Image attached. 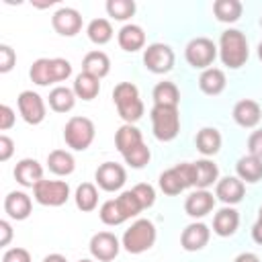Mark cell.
<instances>
[{
    "mask_svg": "<svg viewBox=\"0 0 262 262\" xmlns=\"http://www.w3.org/2000/svg\"><path fill=\"white\" fill-rule=\"evenodd\" d=\"M219 57L223 66H227L229 70H239L250 57L246 35L237 29L223 31L219 37Z\"/></svg>",
    "mask_w": 262,
    "mask_h": 262,
    "instance_id": "1",
    "label": "cell"
},
{
    "mask_svg": "<svg viewBox=\"0 0 262 262\" xmlns=\"http://www.w3.org/2000/svg\"><path fill=\"white\" fill-rule=\"evenodd\" d=\"M113 102L121 115V119L129 125H133L135 121H139L143 117V100L139 98V90L135 84L131 82H119L113 90Z\"/></svg>",
    "mask_w": 262,
    "mask_h": 262,
    "instance_id": "2",
    "label": "cell"
},
{
    "mask_svg": "<svg viewBox=\"0 0 262 262\" xmlns=\"http://www.w3.org/2000/svg\"><path fill=\"white\" fill-rule=\"evenodd\" d=\"M156 225L149 219H137L129 229H125L121 246L129 254H143L156 244Z\"/></svg>",
    "mask_w": 262,
    "mask_h": 262,
    "instance_id": "3",
    "label": "cell"
},
{
    "mask_svg": "<svg viewBox=\"0 0 262 262\" xmlns=\"http://www.w3.org/2000/svg\"><path fill=\"white\" fill-rule=\"evenodd\" d=\"M151 131L158 141H172L180 133V115L176 106H158L154 104L149 111Z\"/></svg>",
    "mask_w": 262,
    "mask_h": 262,
    "instance_id": "4",
    "label": "cell"
},
{
    "mask_svg": "<svg viewBox=\"0 0 262 262\" xmlns=\"http://www.w3.org/2000/svg\"><path fill=\"white\" fill-rule=\"evenodd\" d=\"M96 135L94 123L88 117H72L63 127V141L74 151H84L92 145Z\"/></svg>",
    "mask_w": 262,
    "mask_h": 262,
    "instance_id": "5",
    "label": "cell"
},
{
    "mask_svg": "<svg viewBox=\"0 0 262 262\" xmlns=\"http://www.w3.org/2000/svg\"><path fill=\"white\" fill-rule=\"evenodd\" d=\"M217 53H219V47L207 37H194L184 47V57H186L188 66H192L194 70L211 68V63L215 61Z\"/></svg>",
    "mask_w": 262,
    "mask_h": 262,
    "instance_id": "6",
    "label": "cell"
},
{
    "mask_svg": "<svg viewBox=\"0 0 262 262\" xmlns=\"http://www.w3.org/2000/svg\"><path fill=\"white\" fill-rule=\"evenodd\" d=\"M33 196L39 205L45 207H61L70 199V186L63 180H41L33 188Z\"/></svg>",
    "mask_w": 262,
    "mask_h": 262,
    "instance_id": "7",
    "label": "cell"
},
{
    "mask_svg": "<svg viewBox=\"0 0 262 262\" xmlns=\"http://www.w3.org/2000/svg\"><path fill=\"white\" fill-rule=\"evenodd\" d=\"M143 66L151 74H168L174 68V51L166 43H151L143 51Z\"/></svg>",
    "mask_w": 262,
    "mask_h": 262,
    "instance_id": "8",
    "label": "cell"
},
{
    "mask_svg": "<svg viewBox=\"0 0 262 262\" xmlns=\"http://www.w3.org/2000/svg\"><path fill=\"white\" fill-rule=\"evenodd\" d=\"M16 104H18V113H20V117H23L25 123H29V125H39V123H43L47 111H45L43 98H41L37 92H33V90H23V92L18 94V98H16Z\"/></svg>",
    "mask_w": 262,
    "mask_h": 262,
    "instance_id": "9",
    "label": "cell"
},
{
    "mask_svg": "<svg viewBox=\"0 0 262 262\" xmlns=\"http://www.w3.org/2000/svg\"><path fill=\"white\" fill-rule=\"evenodd\" d=\"M88 248H90V254H92L94 260H98V262H111V260L117 258V254L121 250V242L111 231H98V233H94L90 237Z\"/></svg>",
    "mask_w": 262,
    "mask_h": 262,
    "instance_id": "10",
    "label": "cell"
},
{
    "mask_svg": "<svg viewBox=\"0 0 262 262\" xmlns=\"http://www.w3.org/2000/svg\"><path fill=\"white\" fill-rule=\"evenodd\" d=\"M94 180H96V184H98L102 190L115 192V190L123 188V184H125V180H127V172H125V168H123L121 164H117V162H104V164H100V166L96 168Z\"/></svg>",
    "mask_w": 262,
    "mask_h": 262,
    "instance_id": "11",
    "label": "cell"
},
{
    "mask_svg": "<svg viewBox=\"0 0 262 262\" xmlns=\"http://www.w3.org/2000/svg\"><path fill=\"white\" fill-rule=\"evenodd\" d=\"M51 27L61 37H74L82 29V14L72 6H61L51 16Z\"/></svg>",
    "mask_w": 262,
    "mask_h": 262,
    "instance_id": "12",
    "label": "cell"
},
{
    "mask_svg": "<svg viewBox=\"0 0 262 262\" xmlns=\"http://www.w3.org/2000/svg\"><path fill=\"white\" fill-rule=\"evenodd\" d=\"M209 237H211V229L205 223L194 221V223H190V225H186L182 229L180 246L186 252H199V250H203L209 244Z\"/></svg>",
    "mask_w": 262,
    "mask_h": 262,
    "instance_id": "13",
    "label": "cell"
},
{
    "mask_svg": "<svg viewBox=\"0 0 262 262\" xmlns=\"http://www.w3.org/2000/svg\"><path fill=\"white\" fill-rule=\"evenodd\" d=\"M213 207H215V196H213V192L201 190V188L192 190V192L186 196V201H184V211H186V215L192 217V219H201V217L209 215V213L213 211Z\"/></svg>",
    "mask_w": 262,
    "mask_h": 262,
    "instance_id": "14",
    "label": "cell"
},
{
    "mask_svg": "<svg viewBox=\"0 0 262 262\" xmlns=\"http://www.w3.org/2000/svg\"><path fill=\"white\" fill-rule=\"evenodd\" d=\"M244 192H246V186L237 176H225L215 184V196L227 207L237 205L244 199Z\"/></svg>",
    "mask_w": 262,
    "mask_h": 262,
    "instance_id": "15",
    "label": "cell"
},
{
    "mask_svg": "<svg viewBox=\"0 0 262 262\" xmlns=\"http://www.w3.org/2000/svg\"><path fill=\"white\" fill-rule=\"evenodd\" d=\"M260 119H262V108H260V104L256 100L244 98V100L235 102V106H233V121L239 127L252 129V127H256L260 123Z\"/></svg>",
    "mask_w": 262,
    "mask_h": 262,
    "instance_id": "16",
    "label": "cell"
},
{
    "mask_svg": "<svg viewBox=\"0 0 262 262\" xmlns=\"http://www.w3.org/2000/svg\"><path fill=\"white\" fill-rule=\"evenodd\" d=\"M14 178L20 186L35 188V184L43 180V166L33 158H23L14 166Z\"/></svg>",
    "mask_w": 262,
    "mask_h": 262,
    "instance_id": "17",
    "label": "cell"
},
{
    "mask_svg": "<svg viewBox=\"0 0 262 262\" xmlns=\"http://www.w3.org/2000/svg\"><path fill=\"white\" fill-rule=\"evenodd\" d=\"M31 209H33V203H31V196L23 190H12L6 194L4 199V211L10 219H16V221H23L31 215Z\"/></svg>",
    "mask_w": 262,
    "mask_h": 262,
    "instance_id": "18",
    "label": "cell"
},
{
    "mask_svg": "<svg viewBox=\"0 0 262 262\" xmlns=\"http://www.w3.org/2000/svg\"><path fill=\"white\" fill-rule=\"evenodd\" d=\"M239 227V213L233 209V207H223L215 213L213 217V231L219 235V237H229L237 231Z\"/></svg>",
    "mask_w": 262,
    "mask_h": 262,
    "instance_id": "19",
    "label": "cell"
},
{
    "mask_svg": "<svg viewBox=\"0 0 262 262\" xmlns=\"http://www.w3.org/2000/svg\"><path fill=\"white\" fill-rule=\"evenodd\" d=\"M192 172H194V188H201V190H207L209 186L217 184V180H219L217 164L207 158L192 162Z\"/></svg>",
    "mask_w": 262,
    "mask_h": 262,
    "instance_id": "20",
    "label": "cell"
},
{
    "mask_svg": "<svg viewBox=\"0 0 262 262\" xmlns=\"http://www.w3.org/2000/svg\"><path fill=\"white\" fill-rule=\"evenodd\" d=\"M117 41H119V47L123 51L133 53V51L143 49V45H145V33H143V29L139 25L129 23V25H123L121 27V31L117 35Z\"/></svg>",
    "mask_w": 262,
    "mask_h": 262,
    "instance_id": "21",
    "label": "cell"
},
{
    "mask_svg": "<svg viewBox=\"0 0 262 262\" xmlns=\"http://www.w3.org/2000/svg\"><path fill=\"white\" fill-rule=\"evenodd\" d=\"M225 84H227V78H225V72L219 70V68H207L201 72L199 76V88L201 92H205L207 96H217L225 90Z\"/></svg>",
    "mask_w": 262,
    "mask_h": 262,
    "instance_id": "22",
    "label": "cell"
},
{
    "mask_svg": "<svg viewBox=\"0 0 262 262\" xmlns=\"http://www.w3.org/2000/svg\"><path fill=\"white\" fill-rule=\"evenodd\" d=\"M235 174L242 182H248V184L262 180V160L252 156V154L242 156L235 164Z\"/></svg>",
    "mask_w": 262,
    "mask_h": 262,
    "instance_id": "23",
    "label": "cell"
},
{
    "mask_svg": "<svg viewBox=\"0 0 262 262\" xmlns=\"http://www.w3.org/2000/svg\"><path fill=\"white\" fill-rule=\"evenodd\" d=\"M82 72H86V74H90V76H94L98 80L104 78L111 72V59H108V55L104 51H98V49L88 51L84 55V59H82Z\"/></svg>",
    "mask_w": 262,
    "mask_h": 262,
    "instance_id": "24",
    "label": "cell"
},
{
    "mask_svg": "<svg viewBox=\"0 0 262 262\" xmlns=\"http://www.w3.org/2000/svg\"><path fill=\"white\" fill-rule=\"evenodd\" d=\"M151 98H154V104H158V106H176L178 108L180 92H178V86L174 82L164 80V82H158L154 86Z\"/></svg>",
    "mask_w": 262,
    "mask_h": 262,
    "instance_id": "25",
    "label": "cell"
},
{
    "mask_svg": "<svg viewBox=\"0 0 262 262\" xmlns=\"http://www.w3.org/2000/svg\"><path fill=\"white\" fill-rule=\"evenodd\" d=\"M194 143H196V149L209 158V156H215L219 149H221V133L215 129V127H203L196 137H194Z\"/></svg>",
    "mask_w": 262,
    "mask_h": 262,
    "instance_id": "26",
    "label": "cell"
},
{
    "mask_svg": "<svg viewBox=\"0 0 262 262\" xmlns=\"http://www.w3.org/2000/svg\"><path fill=\"white\" fill-rule=\"evenodd\" d=\"M139 143H143V135H141V131H139L135 125L125 123V125H121V127L117 129V133H115V147L121 151V156H123L125 151L133 149V147L139 145Z\"/></svg>",
    "mask_w": 262,
    "mask_h": 262,
    "instance_id": "27",
    "label": "cell"
},
{
    "mask_svg": "<svg viewBox=\"0 0 262 262\" xmlns=\"http://www.w3.org/2000/svg\"><path fill=\"white\" fill-rule=\"evenodd\" d=\"M47 168L55 176H70L74 172V168H76V160L66 149H53L47 156Z\"/></svg>",
    "mask_w": 262,
    "mask_h": 262,
    "instance_id": "28",
    "label": "cell"
},
{
    "mask_svg": "<svg viewBox=\"0 0 262 262\" xmlns=\"http://www.w3.org/2000/svg\"><path fill=\"white\" fill-rule=\"evenodd\" d=\"M72 90H74L76 98L92 100V98H96L98 92H100V80L94 78V76H90V74H86V72H80V74L76 76V80H74V88H72Z\"/></svg>",
    "mask_w": 262,
    "mask_h": 262,
    "instance_id": "29",
    "label": "cell"
},
{
    "mask_svg": "<svg viewBox=\"0 0 262 262\" xmlns=\"http://www.w3.org/2000/svg\"><path fill=\"white\" fill-rule=\"evenodd\" d=\"M47 100H49L51 111H55V113H70L74 108V104H76V94L68 86H55L49 92Z\"/></svg>",
    "mask_w": 262,
    "mask_h": 262,
    "instance_id": "30",
    "label": "cell"
},
{
    "mask_svg": "<svg viewBox=\"0 0 262 262\" xmlns=\"http://www.w3.org/2000/svg\"><path fill=\"white\" fill-rule=\"evenodd\" d=\"M242 2L239 0H215L213 4V14L219 23H235L242 16Z\"/></svg>",
    "mask_w": 262,
    "mask_h": 262,
    "instance_id": "31",
    "label": "cell"
},
{
    "mask_svg": "<svg viewBox=\"0 0 262 262\" xmlns=\"http://www.w3.org/2000/svg\"><path fill=\"white\" fill-rule=\"evenodd\" d=\"M74 199H76V207H78L80 211L90 213V211H94L96 205H98V190H96V186H94L92 182H82V184L76 188Z\"/></svg>",
    "mask_w": 262,
    "mask_h": 262,
    "instance_id": "32",
    "label": "cell"
},
{
    "mask_svg": "<svg viewBox=\"0 0 262 262\" xmlns=\"http://www.w3.org/2000/svg\"><path fill=\"white\" fill-rule=\"evenodd\" d=\"M86 35L94 45H104L113 39V25L106 18H94L88 23Z\"/></svg>",
    "mask_w": 262,
    "mask_h": 262,
    "instance_id": "33",
    "label": "cell"
},
{
    "mask_svg": "<svg viewBox=\"0 0 262 262\" xmlns=\"http://www.w3.org/2000/svg\"><path fill=\"white\" fill-rule=\"evenodd\" d=\"M158 184H160L162 192H164V194H170V196L180 194V192L186 188V184H184V180H182L180 172L176 170V166H174V168H170V170H164V172L160 174Z\"/></svg>",
    "mask_w": 262,
    "mask_h": 262,
    "instance_id": "34",
    "label": "cell"
},
{
    "mask_svg": "<svg viewBox=\"0 0 262 262\" xmlns=\"http://www.w3.org/2000/svg\"><path fill=\"white\" fill-rule=\"evenodd\" d=\"M29 76H31V80H33L37 86H49V84H53L51 59H47V57L35 59L33 66H31V70H29Z\"/></svg>",
    "mask_w": 262,
    "mask_h": 262,
    "instance_id": "35",
    "label": "cell"
},
{
    "mask_svg": "<svg viewBox=\"0 0 262 262\" xmlns=\"http://www.w3.org/2000/svg\"><path fill=\"white\" fill-rule=\"evenodd\" d=\"M117 205H119L121 213L125 215V219L137 217V215L143 211V207H141V203H139V199L135 196L133 190H123V192L117 196Z\"/></svg>",
    "mask_w": 262,
    "mask_h": 262,
    "instance_id": "36",
    "label": "cell"
},
{
    "mask_svg": "<svg viewBox=\"0 0 262 262\" xmlns=\"http://www.w3.org/2000/svg\"><path fill=\"white\" fill-rule=\"evenodd\" d=\"M98 217H100V221H102L104 225H113V227H115V225H121V223L127 221L125 215L121 213L119 205H117V199L104 201L102 207H100V211H98Z\"/></svg>",
    "mask_w": 262,
    "mask_h": 262,
    "instance_id": "37",
    "label": "cell"
},
{
    "mask_svg": "<svg viewBox=\"0 0 262 262\" xmlns=\"http://www.w3.org/2000/svg\"><path fill=\"white\" fill-rule=\"evenodd\" d=\"M106 12L115 20H127L135 14V2L133 0H108Z\"/></svg>",
    "mask_w": 262,
    "mask_h": 262,
    "instance_id": "38",
    "label": "cell"
},
{
    "mask_svg": "<svg viewBox=\"0 0 262 262\" xmlns=\"http://www.w3.org/2000/svg\"><path fill=\"white\" fill-rule=\"evenodd\" d=\"M149 158H151V151H149V147H147L145 143H139V145H135L133 149H129V151L123 154L125 164L131 166V168H135V170L143 168V166L149 162Z\"/></svg>",
    "mask_w": 262,
    "mask_h": 262,
    "instance_id": "39",
    "label": "cell"
},
{
    "mask_svg": "<svg viewBox=\"0 0 262 262\" xmlns=\"http://www.w3.org/2000/svg\"><path fill=\"white\" fill-rule=\"evenodd\" d=\"M131 190L135 192V196L139 199V203H141L143 209H149V207L156 203V190H154L151 184H147V182H139V184H135Z\"/></svg>",
    "mask_w": 262,
    "mask_h": 262,
    "instance_id": "40",
    "label": "cell"
},
{
    "mask_svg": "<svg viewBox=\"0 0 262 262\" xmlns=\"http://www.w3.org/2000/svg\"><path fill=\"white\" fill-rule=\"evenodd\" d=\"M51 74H53V82H63L72 76V63L63 57H53L51 59Z\"/></svg>",
    "mask_w": 262,
    "mask_h": 262,
    "instance_id": "41",
    "label": "cell"
},
{
    "mask_svg": "<svg viewBox=\"0 0 262 262\" xmlns=\"http://www.w3.org/2000/svg\"><path fill=\"white\" fill-rule=\"evenodd\" d=\"M14 63H16V53H14V49H12L10 45L2 43V45H0V72H2V74L10 72V70L14 68Z\"/></svg>",
    "mask_w": 262,
    "mask_h": 262,
    "instance_id": "42",
    "label": "cell"
},
{
    "mask_svg": "<svg viewBox=\"0 0 262 262\" xmlns=\"http://www.w3.org/2000/svg\"><path fill=\"white\" fill-rule=\"evenodd\" d=\"M2 262H31V254L25 248H10L4 252Z\"/></svg>",
    "mask_w": 262,
    "mask_h": 262,
    "instance_id": "43",
    "label": "cell"
},
{
    "mask_svg": "<svg viewBox=\"0 0 262 262\" xmlns=\"http://www.w3.org/2000/svg\"><path fill=\"white\" fill-rule=\"evenodd\" d=\"M248 154H252V156L262 160V129L250 133V137H248Z\"/></svg>",
    "mask_w": 262,
    "mask_h": 262,
    "instance_id": "44",
    "label": "cell"
},
{
    "mask_svg": "<svg viewBox=\"0 0 262 262\" xmlns=\"http://www.w3.org/2000/svg\"><path fill=\"white\" fill-rule=\"evenodd\" d=\"M14 111L8 106V104H0V131H8L12 125H14Z\"/></svg>",
    "mask_w": 262,
    "mask_h": 262,
    "instance_id": "45",
    "label": "cell"
},
{
    "mask_svg": "<svg viewBox=\"0 0 262 262\" xmlns=\"http://www.w3.org/2000/svg\"><path fill=\"white\" fill-rule=\"evenodd\" d=\"M12 154H14V141L8 135H0V162L10 160Z\"/></svg>",
    "mask_w": 262,
    "mask_h": 262,
    "instance_id": "46",
    "label": "cell"
},
{
    "mask_svg": "<svg viewBox=\"0 0 262 262\" xmlns=\"http://www.w3.org/2000/svg\"><path fill=\"white\" fill-rule=\"evenodd\" d=\"M0 246H8L10 244V239H12V227H10V223L6 221V219H2L0 221Z\"/></svg>",
    "mask_w": 262,
    "mask_h": 262,
    "instance_id": "47",
    "label": "cell"
},
{
    "mask_svg": "<svg viewBox=\"0 0 262 262\" xmlns=\"http://www.w3.org/2000/svg\"><path fill=\"white\" fill-rule=\"evenodd\" d=\"M252 239H254L258 246H262V219H258V221L252 225Z\"/></svg>",
    "mask_w": 262,
    "mask_h": 262,
    "instance_id": "48",
    "label": "cell"
},
{
    "mask_svg": "<svg viewBox=\"0 0 262 262\" xmlns=\"http://www.w3.org/2000/svg\"><path fill=\"white\" fill-rule=\"evenodd\" d=\"M233 262H260V258L254 252H242L239 256H235Z\"/></svg>",
    "mask_w": 262,
    "mask_h": 262,
    "instance_id": "49",
    "label": "cell"
},
{
    "mask_svg": "<svg viewBox=\"0 0 262 262\" xmlns=\"http://www.w3.org/2000/svg\"><path fill=\"white\" fill-rule=\"evenodd\" d=\"M43 262H68V260H66V256H61V254H49V256L43 258Z\"/></svg>",
    "mask_w": 262,
    "mask_h": 262,
    "instance_id": "50",
    "label": "cell"
},
{
    "mask_svg": "<svg viewBox=\"0 0 262 262\" xmlns=\"http://www.w3.org/2000/svg\"><path fill=\"white\" fill-rule=\"evenodd\" d=\"M258 57H260V59H262V43H260V45H258Z\"/></svg>",
    "mask_w": 262,
    "mask_h": 262,
    "instance_id": "51",
    "label": "cell"
},
{
    "mask_svg": "<svg viewBox=\"0 0 262 262\" xmlns=\"http://www.w3.org/2000/svg\"><path fill=\"white\" fill-rule=\"evenodd\" d=\"M258 219H262V207H260V211H258Z\"/></svg>",
    "mask_w": 262,
    "mask_h": 262,
    "instance_id": "52",
    "label": "cell"
},
{
    "mask_svg": "<svg viewBox=\"0 0 262 262\" xmlns=\"http://www.w3.org/2000/svg\"><path fill=\"white\" fill-rule=\"evenodd\" d=\"M78 262H92V260H88V258H82V260H78Z\"/></svg>",
    "mask_w": 262,
    "mask_h": 262,
    "instance_id": "53",
    "label": "cell"
},
{
    "mask_svg": "<svg viewBox=\"0 0 262 262\" xmlns=\"http://www.w3.org/2000/svg\"><path fill=\"white\" fill-rule=\"evenodd\" d=\"M260 27H262V16H260Z\"/></svg>",
    "mask_w": 262,
    "mask_h": 262,
    "instance_id": "54",
    "label": "cell"
}]
</instances>
